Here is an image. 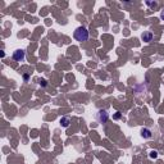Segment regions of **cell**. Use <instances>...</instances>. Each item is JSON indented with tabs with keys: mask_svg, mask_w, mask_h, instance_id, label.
Wrapping results in <instances>:
<instances>
[{
	"mask_svg": "<svg viewBox=\"0 0 164 164\" xmlns=\"http://www.w3.org/2000/svg\"><path fill=\"white\" fill-rule=\"evenodd\" d=\"M73 36H75V39L77 41H80V42H83V41H87L89 39V31H87L86 27H78V28H76L75 34H73Z\"/></svg>",
	"mask_w": 164,
	"mask_h": 164,
	"instance_id": "1",
	"label": "cell"
},
{
	"mask_svg": "<svg viewBox=\"0 0 164 164\" xmlns=\"http://www.w3.org/2000/svg\"><path fill=\"white\" fill-rule=\"evenodd\" d=\"M95 119H96L97 122L100 123V124H104V123L108 122L109 119V113L108 110H105V109H101V110H99L96 114H95Z\"/></svg>",
	"mask_w": 164,
	"mask_h": 164,
	"instance_id": "2",
	"label": "cell"
},
{
	"mask_svg": "<svg viewBox=\"0 0 164 164\" xmlns=\"http://www.w3.org/2000/svg\"><path fill=\"white\" fill-rule=\"evenodd\" d=\"M12 56L15 62H23L24 58H26V53H24V50H22V49H17V50L13 53Z\"/></svg>",
	"mask_w": 164,
	"mask_h": 164,
	"instance_id": "3",
	"label": "cell"
},
{
	"mask_svg": "<svg viewBox=\"0 0 164 164\" xmlns=\"http://www.w3.org/2000/svg\"><path fill=\"white\" fill-rule=\"evenodd\" d=\"M153 37L154 36H153V34L150 31H144L142 35H141V39H142L145 42H150V41L153 40Z\"/></svg>",
	"mask_w": 164,
	"mask_h": 164,
	"instance_id": "4",
	"label": "cell"
},
{
	"mask_svg": "<svg viewBox=\"0 0 164 164\" xmlns=\"http://www.w3.org/2000/svg\"><path fill=\"white\" fill-rule=\"evenodd\" d=\"M141 136H142L144 138H151L153 137L151 130H149V128H142V130H141Z\"/></svg>",
	"mask_w": 164,
	"mask_h": 164,
	"instance_id": "5",
	"label": "cell"
},
{
	"mask_svg": "<svg viewBox=\"0 0 164 164\" xmlns=\"http://www.w3.org/2000/svg\"><path fill=\"white\" fill-rule=\"evenodd\" d=\"M69 123H71L69 117H63V118H60V124L63 126V127H68Z\"/></svg>",
	"mask_w": 164,
	"mask_h": 164,
	"instance_id": "6",
	"label": "cell"
},
{
	"mask_svg": "<svg viewBox=\"0 0 164 164\" xmlns=\"http://www.w3.org/2000/svg\"><path fill=\"white\" fill-rule=\"evenodd\" d=\"M158 157V153L155 151V150H153V151H150V158H151V159H155V158Z\"/></svg>",
	"mask_w": 164,
	"mask_h": 164,
	"instance_id": "7",
	"label": "cell"
},
{
	"mask_svg": "<svg viewBox=\"0 0 164 164\" xmlns=\"http://www.w3.org/2000/svg\"><path fill=\"white\" fill-rule=\"evenodd\" d=\"M146 4L147 5H150V7H157V3H151V1H146Z\"/></svg>",
	"mask_w": 164,
	"mask_h": 164,
	"instance_id": "8",
	"label": "cell"
},
{
	"mask_svg": "<svg viewBox=\"0 0 164 164\" xmlns=\"http://www.w3.org/2000/svg\"><path fill=\"white\" fill-rule=\"evenodd\" d=\"M114 118H116V119H119V118H121V113L118 112V113H117L116 116H114Z\"/></svg>",
	"mask_w": 164,
	"mask_h": 164,
	"instance_id": "9",
	"label": "cell"
},
{
	"mask_svg": "<svg viewBox=\"0 0 164 164\" xmlns=\"http://www.w3.org/2000/svg\"><path fill=\"white\" fill-rule=\"evenodd\" d=\"M160 18L164 21V10H162V13H160Z\"/></svg>",
	"mask_w": 164,
	"mask_h": 164,
	"instance_id": "10",
	"label": "cell"
},
{
	"mask_svg": "<svg viewBox=\"0 0 164 164\" xmlns=\"http://www.w3.org/2000/svg\"><path fill=\"white\" fill-rule=\"evenodd\" d=\"M23 80H24V81L28 80V75H23Z\"/></svg>",
	"mask_w": 164,
	"mask_h": 164,
	"instance_id": "11",
	"label": "cell"
}]
</instances>
